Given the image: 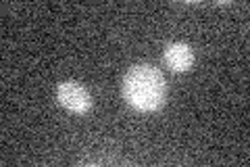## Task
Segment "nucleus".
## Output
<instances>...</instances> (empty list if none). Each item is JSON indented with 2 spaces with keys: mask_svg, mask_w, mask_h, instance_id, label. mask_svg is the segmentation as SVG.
I'll return each mask as SVG.
<instances>
[{
  "mask_svg": "<svg viewBox=\"0 0 250 167\" xmlns=\"http://www.w3.org/2000/svg\"><path fill=\"white\" fill-rule=\"evenodd\" d=\"M165 63L171 71L175 73H184L194 65V52L184 42H173L165 48Z\"/></svg>",
  "mask_w": 250,
  "mask_h": 167,
  "instance_id": "7ed1b4c3",
  "label": "nucleus"
},
{
  "mask_svg": "<svg viewBox=\"0 0 250 167\" xmlns=\"http://www.w3.org/2000/svg\"><path fill=\"white\" fill-rule=\"evenodd\" d=\"M123 96L138 111H159L165 102V79L156 67L136 65L123 79Z\"/></svg>",
  "mask_w": 250,
  "mask_h": 167,
  "instance_id": "f257e3e1",
  "label": "nucleus"
},
{
  "mask_svg": "<svg viewBox=\"0 0 250 167\" xmlns=\"http://www.w3.org/2000/svg\"><path fill=\"white\" fill-rule=\"evenodd\" d=\"M57 100L61 107H65L71 113H88L92 109V96L90 92L77 82H62L57 88Z\"/></svg>",
  "mask_w": 250,
  "mask_h": 167,
  "instance_id": "f03ea898",
  "label": "nucleus"
}]
</instances>
